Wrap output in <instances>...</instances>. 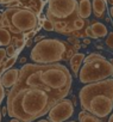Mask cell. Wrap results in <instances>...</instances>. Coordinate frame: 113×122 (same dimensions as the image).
Masks as SVG:
<instances>
[{
	"label": "cell",
	"instance_id": "obj_5",
	"mask_svg": "<svg viewBox=\"0 0 113 122\" xmlns=\"http://www.w3.org/2000/svg\"><path fill=\"white\" fill-rule=\"evenodd\" d=\"M3 26L13 34H26L38 26L37 15L29 9L11 7L3 13Z\"/></svg>",
	"mask_w": 113,
	"mask_h": 122
},
{
	"label": "cell",
	"instance_id": "obj_6",
	"mask_svg": "<svg viewBox=\"0 0 113 122\" xmlns=\"http://www.w3.org/2000/svg\"><path fill=\"white\" fill-rule=\"evenodd\" d=\"M77 7V0H48L46 18L52 23H66L67 30L64 35H72V22L79 17Z\"/></svg>",
	"mask_w": 113,
	"mask_h": 122
},
{
	"label": "cell",
	"instance_id": "obj_37",
	"mask_svg": "<svg viewBox=\"0 0 113 122\" xmlns=\"http://www.w3.org/2000/svg\"><path fill=\"white\" fill-rule=\"evenodd\" d=\"M3 20V15H0V22Z\"/></svg>",
	"mask_w": 113,
	"mask_h": 122
},
{
	"label": "cell",
	"instance_id": "obj_14",
	"mask_svg": "<svg viewBox=\"0 0 113 122\" xmlns=\"http://www.w3.org/2000/svg\"><path fill=\"white\" fill-rule=\"evenodd\" d=\"M90 28H92L93 32L95 34V36H96L98 38L105 37V36L108 34L106 25H104V24L100 23V22H93V23L90 24Z\"/></svg>",
	"mask_w": 113,
	"mask_h": 122
},
{
	"label": "cell",
	"instance_id": "obj_11",
	"mask_svg": "<svg viewBox=\"0 0 113 122\" xmlns=\"http://www.w3.org/2000/svg\"><path fill=\"white\" fill-rule=\"evenodd\" d=\"M77 15L82 19H87L92 15V3L90 0H77Z\"/></svg>",
	"mask_w": 113,
	"mask_h": 122
},
{
	"label": "cell",
	"instance_id": "obj_17",
	"mask_svg": "<svg viewBox=\"0 0 113 122\" xmlns=\"http://www.w3.org/2000/svg\"><path fill=\"white\" fill-rule=\"evenodd\" d=\"M16 61H17V56L14 55V56H10L6 61H4V68H5V71L6 70H9V68H11L13 65H14V62H16Z\"/></svg>",
	"mask_w": 113,
	"mask_h": 122
},
{
	"label": "cell",
	"instance_id": "obj_35",
	"mask_svg": "<svg viewBox=\"0 0 113 122\" xmlns=\"http://www.w3.org/2000/svg\"><path fill=\"white\" fill-rule=\"evenodd\" d=\"M38 122H50V121L49 120H39Z\"/></svg>",
	"mask_w": 113,
	"mask_h": 122
},
{
	"label": "cell",
	"instance_id": "obj_38",
	"mask_svg": "<svg viewBox=\"0 0 113 122\" xmlns=\"http://www.w3.org/2000/svg\"><path fill=\"white\" fill-rule=\"evenodd\" d=\"M0 122H1V111H0Z\"/></svg>",
	"mask_w": 113,
	"mask_h": 122
},
{
	"label": "cell",
	"instance_id": "obj_30",
	"mask_svg": "<svg viewBox=\"0 0 113 122\" xmlns=\"http://www.w3.org/2000/svg\"><path fill=\"white\" fill-rule=\"evenodd\" d=\"M31 43H32V41H31V40L29 38V40L26 41V46H27V47H30V46H31Z\"/></svg>",
	"mask_w": 113,
	"mask_h": 122
},
{
	"label": "cell",
	"instance_id": "obj_23",
	"mask_svg": "<svg viewBox=\"0 0 113 122\" xmlns=\"http://www.w3.org/2000/svg\"><path fill=\"white\" fill-rule=\"evenodd\" d=\"M6 57V49L0 48V62H4Z\"/></svg>",
	"mask_w": 113,
	"mask_h": 122
},
{
	"label": "cell",
	"instance_id": "obj_21",
	"mask_svg": "<svg viewBox=\"0 0 113 122\" xmlns=\"http://www.w3.org/2000/svg\"><path fill=\"white\" fill-rule=\"evenodd\" d=\"M85 34H86V37H88V38H98V37L95 36V34L93 32V30H92L90 26H87V28L85 29Z\"/></svg>",
	"mask_w": 113,
	"mask_h": 122
},
{
	"label": "cell",
	"instance_id": "obj_15",
	"mask_svg": "<svg viewBox=\"0 0 113 122\" xmlns=\"http://www.w3.org/2000/svg\"><path fill=\"white\" fill-rule=\"evenodd\" d=\"M11 32L4 28V26H0V46L1 47H5V46H9L11 43Z\"/></svg>",
	"mask_w": 113,
	"mask_h": 122
},
{
	"label": "cell",
	"instance_id": "obj_9",
	"mask_svg": "<svg viewBox=\"0 0 113 122\" xmlns=\"http://www.w3.org/2000/svg\"><path fill=\"white\" fill-rule=\"evenodd\" d=\"M48 120L50 122H64L72 117L74 112V105L69 99H60L48 111Z\"/></svg>",
	"mask_w": 113,
	"mask_h": 122
},
{
	"label": "cell",
	"instance_id": "obj_33",
	"mask_svg": "<svg viewBox=\"0 0 113 122\" xmlns=\"http://www.w3.org/2000/svg\"><path fill=\"white\" fill-rule=\"evenodd\" d=\"M109 62H111V65H112V77H113V59L109 60Z\"/></svg>",
	"mask_w": 113,
	"mask_h": 122
},
{
	"label": "cell",
	"instance_id": "obj_24",
	"mask_svg": "<svg viewBox=\"0 0 113 122\" xmlns=\"http://www.w3.org/2000/svg\"><path fill=\"white\" fill-rule=\"evenodd\" d=\"M68 41L72 42V43L74 44L75 48H77V49L80 48V43H79V40H77V38H75V37H70V38H68Z\"/></svg>",
	"mask_w": 113,
	"mask_h": 122
},
{
	"label": "cell",
	"instance_id": "obj_28",
	"mask_svg": "<svg viewBox=\"0 0 113 122\" xmlns=\"http://www.w3.org/2000/svg\"><path fill=\"white\" fill-rule=\"evenodd\" d=\"M43 38H44V36H37V37L35 38V41H36V42H39V41L43 40Z\"/></svg>",
	"mask_w": 113,
	"mask_h": 122
},
{
	"label": "cell",
	"instance_id": "obj_36",
	"mask_svg": "<svg viewBox=\"0 0 113 122\" xmlns=\"http://www.w3.org/2000/svg\"><path fill=\"white\" fill-rule=\"evenodd\" d=\"M108 4H113V0H108Z\"/></svg>",
	"mask_w": 113,
	"mask_h": 122
},
{
	"label": "cell",
	"instance_id": "obj_4",
	"mask_svg": "<svg viewBox=\"0 0 113 122\" xmlns=\"http://www.w3.org/2000/svg\"><path fill=\"white\" fill-rule=\"evenodd\" d=\"M79 80L82 84L95 83L112 77V65L109 60L100 54L93 53L83 59V65H81L79 73Z\"/></svg>",
	"mask_w": 113,
	"mask_h": 122
},
{
	"label": "cell",
	"instance_id": "obj_32",
	"mask_svg": "<svg viewBox=\"0 0 113 122\" xmlns=\"http://www.w3.org/2000/svg\"><path fill=\"white\" fill-rule=\"evenodd\" d=\"M7 114V108H4L3 109V115H6Z\"/></svg>",
	"mask_w": 113,
	"mask_h": 122
},
{
	"label": "cell",
	"instance_id": "obj_3",
	"mask_svg": "<svg viewBox=\"0 0 113 122\" xmlns=\"http://www.w3.org/2000/svg\"><path fill=\"white\" fill-rule=\"evenodd\" d=\"M75 47L57 38L44 37L31 50V59L36 64H56L61 60H69L75 54Z\"/></svg>",
	"mask_w": 113,
	"mask_h": 122
},
{
	"label": "cell",
	"instance_id": "obj_22",
	"mask_svg": "<svg viewBox=\"0 0 113 122\" xmlns=\"http://www.w3.org/2000/svg\"><path fill=\"white\" fill-rule=\"evenodd\" d=\"M106 46L111 49H113V32H109L106 38Z\"/></svg>",
	"mask_w": 113,
	"mask_h": 122
},
{
	"label": "cell",
	"instance_id": "obj_39",
	"mask_svg": "<svg viewBox=\"0 0 113 122\" xmlns=\"http://www.w3.org/2000/svg\"><path fill=\"white\" fill-rule=\"evenodd\" d=\"M68 122H76V121H68Z\"/></svg>",
	"mask_w": 113,
	"mask_h": 122
},
{
	"label": "cell",
	"instance_id": "obj_25",
	"mask_svg": "<svg viewBox=\"0 0 113 122\" xmlns=\"http://www.w3.org/2000/svg\"><path fill=\"white\" fill-rule=\"evenodd\" d=\"M4 96H5V90H4V86H3L1 81H0V104H1V102L4 99Z\"/></svg>",
	"mask_w": 113,
	"mask_h": 122
},
{
	"label": "cell",
	"instance_id": "obj_20",
	"mask_svg": "<svg viewBox=\"0 0 113 122\" xmlns=\"http://www.w3.org/2000/svg\"><path fill=\"white\" fill-rule=\"evenodd\" d=\"M6 55H9V56H14L16 55V47L13 44L10 43L7 46V48H6Z\"/></svg>",
	"mask_w": 113,
	"mask_h": 122
},
{
	"label": "cell",
	"instance_id": "obj_40",
	"mask_svg": "<svg viewBox=\"0 0 113 122\" xmlns=\"http://www.w3.org/2000/svg\"><path fill=\"white\" fill-rule=\"evenodd\" d=\"M112 24H113V23H112Z\"/></svg>",
	"mask_w": 113,
	"mask_h": 122
},
{
	"label": "cell",
	"instance_id": "obj_8",
	"mask_svg": "<svg viewBox=\"0 0 113 122\" xmlns=\"http://www.w3.org/2000/svg\"><path fill=\"white\" fill-rule=\"evenodd\" d=\"M113 110V98L107 95H98L94 96L87 107V111L95 115L99 118H104L108 116Z\"/></svg>",
	"mask_w": 113,
	"mask_h": 122
},
{
	"label": "cell",
	"instance_id": "obj_16",
	"mask_svg": "<svg viewBox=\"0 0 113 122\" xmlns=\"http://www.w3.org/2000/svg\"><path fill=\"white\" fill-rule=\"evenodd\" d=\"M79 120H80V122H101V120L99 117H96L95 115L90 114L87 110H83L80 112Z\"/></svg>",
	"mask_w": 113,
	"mask_h": 122
},
{
	"label": "cell",
	"instance_id": "obj_10",
	"mask_svg": "<svg viewBox=\"0 0 113 122\" xmlns=\"http://www.w3.org/2000/svg\"><path fill=\"white\" fill-rule=\"evenodd\" d=\"M18 77H19V70H6L5 73L1 74V79H0V81H1L3 86L4 87H11L13 86L17 80H18Z\"/></svg>",
	"mask_w": 113,
	"mask_h": 122
},
{
	"label": "cell",
	"instance_id": "obj_27",
	"mask_svg": "<svg viewBox=\"0 0 113 122\" xmlns=\"http://www.w3.org/2000/svg\"><path fill=\"white\" fill-rule=\"evenodd\" d=\"M109 15H111V17L113 18V4H111V7H109Z\"/></svg>",
	"mask_w": 113,
	"mask_h": 122
},
{
	"label": "cell",
	"instance_id": "obj_18",
	"mask_svg": "<svg viewBox=\"0 0 113 122\" xmlns=\"http://www.w3.org/2000/svg\"><path fill=\"white\" fill-rule=\"evenodd\" d=\"M42 26H43V29L46 30V31H54V24H52V22H51L50 19H48V18L42 20Z\"/></svg>",
	"mask_w": 113,
	"mask_h": 122
},
{
	"label": "cell",
	"instance_id": "obj_29",
	"mask_svg": "<svg viewBox=\"0 0 113 122\" xmlns=\"http://www.w3.org/2000/svg\"><path fill=\"white\" fill-rule=\"evenodd\" d=\"M83 43H85V44H89V43H90V40L87 37V38H85V40H83Z\"/></svg>",
	"mask_w": 113,
	"mask_h": 122
},
{
	"label": "cell",
	"instance_id": "obj_13",
	"mask_svg": "<svg viewBox=\"0 0 113 122\" xmlns=\"http://www.w3.org/2000/svg\"><path fill=\"white\" fill-rule=\"evenodd\" d=\"M83 59H85V54H82V53H75L70 59H69V61H70V67H72V70H73V72H74V74L77 77V73H79V70H80V67H81V65H82V62H83Z\"/></svg>",
	"mask_w": 113,
	"mask_h": 122
},
{
	"label": "cell",
	"instance_id": "obj_19",
	"mask_svg": "<svg viewBox=\"0 0 113 122\" xmlns=\"http://www.w3.org/2000/svg\"><path fill=\"white\" fill-rule=\"evenodd\" d=\"M14 43H16L14 47L18 49V51H20L25 44V41H24V38H17V40H14Z\"/></svg>",
	"mask_w": 113,
	"mask_h": 122
},
{
	"label": "cell",
	"instance_id": "obj_31",
	"mask_svg": "<svg viewBox=\"0 0 113 122\" xmlns=\"http://www.w3.org/2000/svg\"><path fill=\"white\" fill-rule=\"evenodd\" d=\"M111 116H109V118H108V122H113V112L112 114H109Z\"/></svg>",
	"mask_w": 113,
	"mask_h": 122
},
{
	"label": "cell",
	"instance_id": "obj_12",
	"mask_svg": "<svg viewBox=\"0 0 113 122\" xmlns=\"http://www.w3.org/2000/svg\"><path fill=\"white\" fill-rule=\"evenodd\" d=\"M92 11L96 18H104L106 9H107V3L106 0H92Z\"/></svg>",
	"mask_w": 113,
	"mask_h": 122
},
{
	"label": "cell",
	"instance_id": "obj_1",
	"mask_svg": "<svg viewBox=\"0 0 113 122\" xmlns=\"http://www.w3.org/2000/svg\"><path fill=\"white\" fill-rule=\"evenodd\" d=\"M56 102L57 99L44 89L14 85L9 93L7 111L20 122H31L48 114Z\"/></svg>",
	"mask_w": 113,
	"mask_h": 122
},
{
	"label": "cell",
	"instance_id": "obj_34",
	"mask_svg": "<svg viewBox=\"0 0 113 122\" xmlns=\"http://www.w3.org/2000/svg\"><path fill=\"white\" fill-rule=\"evenodd\" d=\"M10 122H20V121H19L18 118H14V117H13V120H11Z\"/></svg>",
	"mask_w": 113,
	"mask_h": 122
},
{
	"label": "cell",
	"instance_id": "obj_2",
	"mask_svg": "<svg viewBox=\"0 0 113 122\" xmlns=\"http://www.w3.org/2000/svg\"><path fill=\"white\" fill-rule=\"evenodd\" d=\"M39 79L48 91L57 99L64 98L72 86V76L64 65L56 64H38Z\"/></svg>",
	"mask_w": 113,
	"mask_h": 122
},
{
	"label": "cell",
	"instance_id": "obj_7",
	"mask_svg": "<svg viewBox=\"0 0 113 122\" xmlns=\"http://www.w3.org/2000/svg\"><path fill=\"white\" fill-rule=\"evenodd\" d=\"M98 95H107L113 98V78H106L104 80L86 84V86H83L79 93L82 109L87 110L89 101Z\"/></svg>",
	"mask_w": 113,
	"mask_h": 122
},
{
	"label": "cell",
	"instance_id": "obj_26",
	"mask_svg": "<svg viewBox=\"0 0 113 122\" xmlns=\"http://www.w3.org/2000/svg\"><path fill=\"white\" fill-rule=\"evenodd\" d=\"M12 1H14V0H0V5H7Z\"/></svg>",
	"mask_w": 113,
	"mask_h": 122
}]
</instances>
